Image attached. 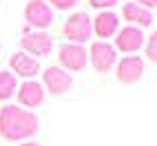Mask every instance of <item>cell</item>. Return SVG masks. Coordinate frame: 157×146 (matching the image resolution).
<instances>
[{
	"label": "cell",
	"instance_id": "obj_1",
	"mask_svg": "<svg viewBox=\"0 0 157 146\" xmlns=\"http://www.w3.org/2000/svg\"><path fill=\"white\" fill-rule=\"evenodd\" d=\"M40 120L33 111L13 106V104H7V106L0 109V135L7 142H22L29 140L38 133Z\"/></svg>",
	"mask_w": 157,
	"mask_h": 146
},
{
	"label": "cell",
	"instance_id": "obj_2",
	"mask_svg": "<svg viewBox=\"0 0 157 146\" xmlns=\"http://www.w3.org/2000/svg\"><path fill=\"white\" fill-rule=\"evenodd\" d=\"M62 33L71 44H84L91 40L93 29H91V16L86 11H75L71 13L64 25H62Z\"/></svg>",
	"mask_w": 157,
	"mask_h": 146
},
{
	"label": "cell",
	"instance_id": "obj_3",
	"mask_svg": "<svg viewBox=\"0 0 157 146\" xmlns=\"http://www.w3.org/2000/svg\"><path fill=\"white\" fill-rule=\"evenodd\" d=\"M25 20L29 27H33L36 31H47L53 25V9H51L44 0H29L25 5Z\"/></svg>",
	"mask_w": 157,
	"mask_h": 146
},
{
	"label": "cell",
	"instance_id": "obj_4",
	"mask_svg": "<svg viewBox=\"0 0 157 146\" xmlns=\"http://www.w3.org/2000/svg\"><path fill=\"white\" fill-rule=\"evenodd\" d=\"M115 78L122 84H135L140 82L146 73V64L140 56H124L122 60L115 62Z\"/></svg>",
	"mask_w": 157,
	"mask_h": 146
},
{
	"label": "cell",
	"instance_id": "obj_5",
	"mask_svg": "<svg viewBox=\"0 0 157 146\" xmlns=\"http://www.w3.org/2000/svg\"><path fill=\"white\" fill-rule=\"evenodd\" d=\"M20 47L27 56L31 58H44L51 53V49H53V38L51 33L47 31H27V33L20 38Z\"/></svg>",
	"mask_w": 157,
	"mask_h": 146
},
{
	"label": "cell",
	"instance_id": "obj_6",
	"mask_svg": "<svg viewBox=\"0 0 157 146\" xmlns=\"http://www.w3.org/2000/svg\"><path fill=\"white\" fill-rule=\"evenodd\" d=\"M58 62H60V69H64L67 73L69 71H82L89 62V53H86L84 44L67 42L58 49Z\"/></svg>",
	"mask_w": 157,
	"mask_h": 146
},
{
	"label": "cell",
	"instance_id": "obj_7",
	"mask_svg": "<svg viewBox=\"0 0 157 146\" xmlns=\"http://www.w3.org/2000/svg\"><path fill=\"white\" fill-rule=\"evenodd\" d=\"M89 60H91L93 69L98 73H109V71H113L115 62H117V51L113 49L111 42L98 40V42H93L91 49H89Z\"/></svg>",
	"mask_w": 157,
	"mask_h": 146
},
{
	"label": "cell",
	"instance_id": "obj_8",
	"mask_svg": "<svg viewBox=\"0 0 157 146\" xmlns=\"http://www.w3.org/2000/svg\"><path fill=\"white\" fill-rule=\"evenodd\" d=\"M73 86V78L71 73H67L60 67H49L42 73V89L44 93H51V95H64V93Z\"/></svg>",
	"mask_w": 157,
	"mask_h": 146
},
{
	"label": "cell",
	"instance_id": "obj_9",
	"mask_svg": "<svg viewBox=\"0 0 157 146\" xmlns=\"http://www.w3.org/2000/svg\"><path fill=\"white\" fill-rule=\"evenodd\" d=\"M146 42V36H144V31L137 29V27H122L117 29V33H115V44L113 49L115 51H122V53H135V51H140Z\"/></svg>",
	"mask_w": 157,
	"mask_h": 146
},
{
	"label": "cell",
	"instance_id": "obj_10",
	"mask_svg": "<svg viewBox=\"0 0 157 146\" xmlns=\"http://www.w3.org/2000/svg\"><path fill=\"white\" fill-rule=\"evenodd\" d=\"M9 67H11V73L16 78H25V80H33L40 73V62L36 58L27 56L25 51H16L9 58Z\"/></svg>",
	"mask_w": 157,
	"mask_h": 146
},
{
	"label": "cell",
	"instance_id": "obj_11",
	"mask_svg": "<svg viewBox=\"0 0 157 146\" xmlns=\"http://www.w3.org/2000/svg\"><path fill=\"white\" fill-rule=\"evenodd\" d=\"M91 29L98 38H102V42H106L109 38H113L120 29V16L113 11H100L95 18H91Z\"/></svg>",
	"mask_w": 157,
	"mask_h": 146
},
{
	"label": "cell",
	"instance_id": "obj_12",
	"mask_svg": "<svg viewBox=\"0 0 157 146\" xmlns=\"http://www.w3.org/2000/svg\"><path fill=\"white\" fill-rule=\"evenodd\" d=\"M16 95H18V102L22 104V106L36 109V106H40V104L44 102V89L36 80H25L22 84H18Z\"/></svg>",
	"mask_w": 157,
	"mask_h": 146
},
{
	"label": "cell",
	"instance_id": "obj_13",
	"mask_svg": "<svg viewBox=\"0 0 157 146\" xmlns=\"http://www.w3.org/2000/svg\"><path fill=\"white\" fill-rule=\"evenodd\" d=\"M122 16H124V20H126L131 27H137V29H146V27L153 25V11H148V9H144V7L135 5V2L124 5Z\"/></svg>",
	"mask_w": 157,
	"mask_h": 146
},
{
	"label": "cell",
	"instance_id": "obj_14",
	"mask_svg": "<svg viewBox=\"0 0 157 146\" xmlns=\"http://www.w3.org/2000/svg\"><path fill=\"white\" fill-rule=\"evenodd\" d=\"M18 89V78L13 75L11 71H0V100H9L16 95Z\"/></svg>",
	"mask_w": 157,
	"mask_h": 146
},
{
	"label": "cell",
	"instance_id": "obj_15",
	"mask_svg": "<svg viewBox=\"0 0 157 146\" xmlns=\"http://www.w3.org/2000/svg\"><path fill=\"white\" fill-rule=\"evenodd\" d=\"M146 58L151 62H157V33H151L146 36Z\"/></svg>",
	"mask_w": 157,
	"mask_h": 146
},
{
	"label": "cell",
	"instance_id": "obj_16",
	"mask_svg": "<svg viewBox=\"0 0 157 146\" xmlns=\"http://www.w3.org/2000/svg\"><path fill=\"white\" fill-rule=\"evenodd\" d=\"M47 5L51 9H58V11H69L78 5V0H47Z\"/></svg>",
	"mask_w": 157,
	"mask_h": 146
},
{
	"label": "cell",
	"instance_id": "obj_17",
	"mask_svg": "<svg viewBox=\"0 0 157 146\" xmlns=\"http://www.w3.org/2000/svg\"><path fill=\"white\" fill-rule=\"evenodd\" d=\"M89 5L93 9H100V11H111L117 5V0H89Z\"/></svg>",
	"mask_w": 157,
	"mask_h": 146
},
{
	"label": "cell",
	"instance_id": "obj_18",
	"mask_svg": "<svg viewBox=\"0 0 157 146\" xmlns=\"http://www.w3.org/2000/svg\"><path fill=\"white\" fill-rule=\"evenodd\" d=\"M135 5H140L144 9H148V11H153L155 5H157V0H135Z\"/></svg>",
	"mask_w": 157,
	"mask_h": 146
},
{
	"label": "cell",
	"instance_id": "obj_19",
	"mask_svg": "<svg viewBox=\"0 0 157 146\" xmlns=\"http://www.w3.org/2000/svg\"><path fill=\"white\" fill-rule=\"evenodd\" d=\"M20 146H40V144H38V142H33V140H27L25 144H20Z\"/></svg>",
	"mask_w": 157,
	"mask_h": 146
}]
</instances>
